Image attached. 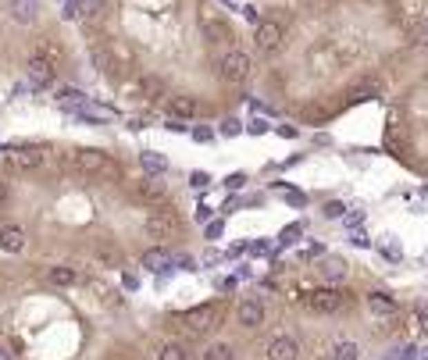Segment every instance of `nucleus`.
Wrapping results in <instances>:
<instances>
[{"label":"nucleus","instance_id":"obj_49","mask_svg":"<svg viewBox=\"0 0 428 360\" xmlns=\"http://www.w3.org/2000/svg\"><path fill=\"white\" fill-rule=\"evenodd\" d=\"M0 360H14V357H11V350H8V346H0Z\"/></svg>","mask_w":428,"mask_h":360},{"label":"nucleus","instance_id":"obj_53","mask_svg":"<svg viewBox=\"0 0 428 360\" xmlns=\"http://www.w3.org/2000/svg\"><path fill=\"white\" fill-rule=\"evenodd\" d=\"M375 4H378V0H375Z\"/></svg>","mask_w":428,"mask_h":360},{"label":"nucleus","instance_id":"obj_26","mask_svg":"<svg viewBox=\"0 0 428 360\" xmlns=\"http://www.w3.org/2000/svg\"><path fill=\"white\" fill-rule=\"evenodd\" d=\"M204 360H232V346L228 343H211L204 350Z\"/></svg>","mask_w":428,"mask_h":360},{"label":"nucleus","instance_id":"obj_52","mask_svg":"<svg viewBox=\"0 0 428 360\" xmlns=\"http://www.w3.org/2000/svg\"><path fill=\"white\" fill-rule=\"evenodd\" d=\"M61 4H64V0H61Z\"/></svg>","mask_w":428,"mask_h":360},{"label":"nucleus","instance_id":"obj_20","mask_svg":"<svg viewBox=\"0 0 428 360\" xmlns=\"http://www.w3.org/2000/svg\"><path fill=\"white\" fill-rule=\"evenodd\" d=\"M321 271H325L329 282H339V279H347V261L342 257H325L321 261Z\"/></svg>","mask_w":428,"mask_h":360},{"label":"nucleus","instance_id":"obj_31","mask_svg":"<svg viewBox=\"0 0 428 360\" xmlns=\"http://www.w3.org/2000/svg\"><path fill=\"white\" fill-rule=\"evenodd\" d=\"M36 54H43V57H61V43H54V39H39V47H36Z\"/></svg>","mask_w":428,"mask_h":360},{"label":"nucleus","instance_id":"obj_23","mask_svg":"<svg viewBox=\"0 0 428 360\" xmlns=\"http://www.w3.org/2000/svg\"><path fill=\"white\" fill-rule=\"evenodd\" d=\"M332 360H360V350H357V343H350V339H342V343H335V350H332Z\"/></svg>","mask_w":428,"mask_h":360},{"label":"nucleus","instance_id":"obj_50","mask_svg":"<svg viewBox=\"0 0 428 360\" xmlns=\"http://www.w3.org/2000/svg\"><path fill=\"white\" fill-rule=\"evenodd\" d=\"M421 193H425V200H428V186H425V189H421Z\"/></svg>","mask_w":428,"mask_h":360},{"label":"nucleus","instance_id":"obj_33","mask_svg":"<svg viewBox=\"0 0 428 360\" xmlns=\"http://www.w3.org/2000/svg\"><path fill=\"white\" fill-rule=\"evenodd\" d=\"M79 8H82V18H97L104 11V0H79Z\"/></svg>","mask_w":428,"mask_h":360},{"label":"nucleus","instance_id":"obj_48","mask_svg":"<svg viewBox=\"0 0 428 360\" xmlns=\"http://www.w3.org/2000/svg\"><path fill=\"white\" fill-rule=\"evenodd\" d=\"M4 203H8V182L0 179V207H4Z\"/></svg>","mask_w":428,"mask_h":360},{"label":"nucleus","instance_id":"obj_19","mask_svg":"<svg viewBox=\"0 0 428 360\" xmlns=\"http://www.w3.org/2000/svg\"><path fill=\"white\" fill-rule=\"evenodd\" d=\"M275 189H278V197H282L289 207H307V193H300L296 186H289V182H278Z\"/></svg>","mask_w":428,"mask_h":360},{"label":"nucleus","instance_id":"obj_51","mask_svg":"<svg viewBox=\"0 0 428 360\" xmlns=\"http://www.w3.org/2000/svg\"><path fill=\"white\" fill-rule=\"evenodd\" d=\"M421 360H428V350H425V353H421Z\"/></svg>","mask_w":428,"mask_h":360},{"label":"nucleus","instance_id":"obj_11","mask_svg":"<svg viewBox=\"0 0 428 360\" xmlns=\"http://www.w3.org/2000/svg\"><path fill=\"white\" fill-rule=\"evenodd\" d=\"M204 36L211 39V43H218V47H232V29H228V22H222V18H207Z\"/></svg>","mask_w":428,"mask_h":360},{"label":"nucleus","instance_id":"obj_42","mask_svg":"<svg viewBox=\"0 0 428 360\" xmlns=\"http://www.w3.org/2000/svg\"><path fill=\"white\" fill-rule=\"evenodd\" d=\"M350 243H353V246H371V239H368V236H364V232H360V228H353V232H350Z\"/></svg>","mask_w":428,"mask_h":360},{"label":"nucleus","instance_id":"obj_21","mask_svg":"<svg viewBox=\"0 0 428 360\" xmlns=\"http://www.w3.org/2000/svg\"><path fill=\"white\" fill-rule=\"evenodd\" d=\"M47 279H50L54 286H75V282H79V271H75V268L57 264V268H50V271H47Z\"/></svg>","mask_w":428,"mask_h":360},{"label":"nucleus","instance_id":"obj_38","mask_svg":"<svg viewBox=\"0 0 428 360\" xmlns=\"http://www.w3.org/2000/svg\"><path fill=\"white\" fill-rule=\"evenodd\" d=\"M342 214H347V207H342L339 200H329L325 203V218H342Z\"/></svg>","mask_w":428,"mask_h":360},{"label":"nucleus","instance_id":"obj_8","mask_svg":"<svg viewBox=\"0 0 428 360\" xmlns=\"http://www.w3.org/2000/svg\"><path fill=\"white\" fill-rule=\"evenodd\" d=\"M235 317H240L243 328H261V321H264V303H261V300H243L240 310H235Z\"/></svg>","mask_w":428,"mask_h":360},{"label":"nucleus","instance_id":"obj_39","mask_svg":"<svg viewBox=\"0 0 428 360\" xmlns=\"http://www.w3.org/2000/svg\"><path fill=\"white\" fill-rule=\"evenodd\" d=\"M246 132H250V136H264V132H268V121H264V118H253V121L246 125Z\"/></svg>","mask_w":428,"mask_h":360},{"label":"nucleus","instance_id":"obj_1","mask_svg":"<svg viewBox=\"0 0 428 360\" xmlns=\"http://www.w3.org/2000/svg\"><path fill=\"white\" fill-rule=\"evenodd\" d=\"M222 303H200V307H193V310H186L182 314V325L189 328V332H214L222 325Z\"/></svg>","mask_w":428,"mask_h":360},{"label":"nucleus","instance_id":"obj_37","mask_svg":"<svg viewBox=\"0 0 428 360\" xmlns=\"http://www.w3.org/2000/svg\"><path fill=\"white\" fill-rule=\"evenodd\" d=\"M189 186H193V189H200V193H204V189L211 186V175H207V172H193V175H189Z\"/></svg>","mask_w":428,"mask_h":360},{"label":"nucleus","instance_id":"obj_46","mask_svg":"<svg viewBox=\"0 0 428 360\" xmlns=\"http://www.w3.org/2000/svg\"><path fill=\"white\" fill-rule=\"evenodd\" d=\"M321 253H325V250H321V243H311V250L304 253V257H321Z\"/></svg>","mask_w":428,"mask_h":360},{"label":"nucleus","instance_id":"obj_7","mask_svg":"<svg viewBox=\"0 0 428 360\" xmlns=\"http://www.w3.org/2000/svg\"><path fill=\"white\" fill-rule=\"evenodd\" d=\"M72 157H75V168H79V172H86V175L107 172V154L104 150H75Z\"/></svg>","mask_w":428,"mask_h":360},{"label":"nucleus","instance_id":"obj_41","mask_svg":"<svg viewBox=\"0 0 428 360\" xmlns=\"http://www.w3.org/2000/svg\"><path fill=\"white\" fill-rule=\"evenodd\" d=\"M240 186H246V175L243 172H235V175L225 179V189H240Z\"/></svg>","mask_w":428,"mask_h":360},{"label":"nucleus","instance_id":"obj_24","mask_svg":"<svg viewBox=\"0 0 428 360\" xmlns=\"http://www.w3.org/2000/svg\"><path fill=\"white\" fill-rule=\"evenodd\" d=\"M143 268H150V271H171V261L164 257L161 250H150L146 257H143Z\"/></svg>","mask_w":428,"mask_h":360},{"label":"nucleus","instance_id":"obj_28","mask_svg":"<svg viewBox=\"0 0 428 360\" xmlns=\"http://www.w3.org/2000/svg\"><path fill=\"white\" fill-rule=\"evenodd\" d=\"M189 136L197 139V143H214V139H218V132H214L211 125H193V129H189Z\"/></svg>","mask_w":428,"mask_h":360},{"label":"nucleus","instance_id":"obj_6","mask_svg":"<svg viewBox=\"0 0 428 360\" xmlns=\"http://www.w3.org/2000/svg\"><path fill=\"white\" fill-rule=\"evenodd\" d=\"M307 307L318 310V314H332V310L342 307V292H335V289H314L307 296Z\"/></svg>","mask_w":428,"mask_h":360},{"label":"nucleus","instance_id":"obj_25","mask_svg":"<svg viewBox=\"0 0 428 360\" xmlns=\"http://www.w3.org/2000/svg\"><path fill=\"white\" fill-rule=\"evenodd\" d=\"M93 65H97L107 79H115V61H111V54H107L104 47H97V50H93Z\"/></svg>","mask_w":428,"mask_h":360},{"label":"nucleus","instance_id":"obj_22","mask_svg":"<svg viewBox=\"0 0 428 360\" xmlns=\"http://www.w3.org/2000/svg\"><path fill=\"white\" fill-rule=\"evenodd\" d=\"M382 93V86L375 79H368V82H360V86H353L350 90V100H371V97H378Z\"/></svg>","mask_w":428,"mask_h":360},{"label":"nucleus","instance_id":"obj_10","mask_svg":"<svg viewBox=\"0 0 428 360\" xmlns=\"http://www.w3.org/2000/svg\"><path fill=\"white\" fill-rule=\"evenodd\" d=\"M0 250L4 253H21L26 250V232L18 225H0Z\"/></svg>","mask_w":428,"mask_h":360},{"label":"nucleus","instance_id":"obj_27","mask_svg":"<svg viewBox=\"0 0 428 360\" xmlns=\"http://www.w3.org/2000/svg\"><path fill=\"white\" fill-rule=\"evenodd\" d=\"M218 136H228V139H232V136H243V121H240V118H225V121L218 125Z\"/></svg>","mask_w":428,"mask_h":360},{"label":"nucleus","instance_id":"obj_43","mask_svg":"<svg viewBox=\"0 0 428 360\" xmlns=\"http://www.w3.org/2000/svg\"><path fill=\"white\" fill-rule=\"evenodd\" d=\"M275 132L282 136V139H296V136H300V132H296V125H278Z\"/></svg>","mask_w":428,"mask_h":360},{"label":"nucleus","instance_id":"obj_12","mask_svg":"<svg viewBox=\"0 0 428 360\" xmlns=\"http://www.w3.org/2000/svg\"><path fill=\"white\" fill-rule=\"evenodd\" d=\"M139 168H143L146 175L161 179V175L168 172V157H164V154H157V150H143V154H139Z\"/></svg>","mask_w":428,"mask_h":360},{"label":"nucleus","instance_id":"obj_15","mask_svg":"<svg viewBox=\"0 0 428 360\" xmlns=\"http://www.w3.org/2000/svg\"><path fill=\"white\" fill-rule=\"evenodd\" d=\"M368 310L378 314V317H393L400 307H396L393 296H385V292H371V296H368Z\"/></svg>","mask_w":428,"mask_h":360},{"label":"nucleus","instance_id":"obj_30","mask_svg":"<svg viewBox=\"0 0 428 360\" xmlns=\"http://www.w3.org/2000/svg\"><path fill=\"white\" fill-rule=\"evenodd\" d=\"M378 250H382V257H385V261H393V264H396V261H403V250H400L393 239H382V246H378Z\"/></svg>","mask_w":428,"mask_h":360},{"label":"nucleus","instance_id":"obj_35","mask_svg":"<svg viewBox=\"0 0 428 360\" xmlns=\"http://www.w3.org/2000/svg\"><path fill=\"white\" fill-rule=\"evenodd\" d=\"M161 360H186V350H182L179 343H168V346L161 350Z\"/></svg>","mask_w":428,"mask_h":360},{"label":"nucleus","instance_id":"obj_29","mask_svg":"<svg viewBox=\"0 0 428 360\" xmlns=\"http://www.w3.org/2000/svg\"><path fill=\"white\" fill-rule=\"evenodd\" d=\"M61 18H64V22H79V18H82L79 0H64V4H61Z\"/></svg>","mask_w":428,"mask_h":360},{"label":"nucleus","instance_id":"obj_9","mask_svg":"<svg viewBox=\"0 0 428 360\" xmlns=\"http://www.w3.org/2000/svg\"><path fill=\"white\" fill-rule=\"evenodd\" d=\"M296 357H300V346L289 335H278L268 343V360H296Z\"/></svg>","mask_w":428,"mask_h":360},{"label":"nucleus","instance_id":"obj_34","mask_svg":"<svg viewBox=\"0 0 428 360\" xmlns=\"http://www.w3.org/2000/svg\"><path fill=\"white\" fill-rule=\"evenodd\" d=\"M300 236H304V225H289V228H282V236H278V243H282V246H289V243H296Z\"/></svg>","mask_w":428,"mask_h":360},{"label":"nucleus","instance_id":"obj_13","mask_svg":"<svg viewBox=\"0 0 428 360\" xmlns=\"http://www.w3.org/2000/svg\"><path fill=\"white\" fill-rule=\"evenodd\" d=\"M36 14H39V0H14V4H11V18L21 22V26L36 22Z\"/></svg>","mask_w":428,"mask_h":360},{"label":"nucleus","instance_id":"obj_32","mask_svg":"<svg viewBox=\"0 0 428 360\" xmlns=\"http://www.w3.org/2000/svg\"><path fill=\"white\" fill-rule=\"evenodd\" d=\"M57 100L64 103V108H75V103H86V97H82V93H75V90H57Z\"/></svg>","mask_w":428,"mask_h":360},{"label":"nucleus","instance_id":"obj_16","mask_svg":"<svg viewBox=\"0 0 428 360\" xmlns=\"http://www.w3.org/2000/svg\"><path fill=\"white\" fill-rule=\"evenodd\" d=\"M139 93H143V100H161L164 97V79L161 75H143L139 79Z\"/></svg>","mask_w":428,"mask_h":360},{"label":"nucleus","instance_id":"obj_5","mask_svg":"<svg viewBox=\"0 0 428 360\" xmlns=\"http://www.w3.org/2000/svg\"><path fill=\"white\" fill-rule=\"evenodd\" d=\"M54 61L50 57H43V54H32L29 57V65H26V79L32 82V86L36 90H43V86H50V82H54Z\"/></svg>","mask_w":428,"mask_h":360},{"label":"nucleus","instance_id":"obj_4","mask_svg":"<svg viewBox=\"0 0 428 360\" xmlns=\"http://www.w3.org/2000/svg\"><path fill=\"white\" fill-rule=\"evenodd\" d=\"M143 228H146V236H154V239H168V236H175V232H179V214H175V210H168V207H157L154 214L143 221Z\"/></svg>","mask_w":428,"mask_h":360},{"label":"nucleus","instance_id":"obj_3","mask_svg":"<svg viewBox=\"0 0 428 360\" xmlns=\"http://www.w3.org/2000/svg\"><path fill=\"white\" fill-rule=\"evenodd\" d=\"M282 39H286V26L275 22V18H264L261 26H253V43H257V50L275 54L278 47H282Z\"/></svg>","mask_w":428,"mask_h":360},{"label":"nucleus","instance_id":"obj_36","mask_svg":"<svg viewBox=\"0 0 428 360\" xmlns=\"http://www.w3.org/2000/svg\"><path fill=\"white\" fill-rule=\"evenodd\" d=\"M342 221H347V228L353 232V228H360L364 225V210L357 207V210H347V214H342Z\"/></svg>","mask_w":428,"mask_h":360},{"label":"nucleus","instance_id":"obj_14","mask_svg":"<svg viewBox=\"0 0 428 360\" xmlns=\"http://www.w3.org/2000/svg\"><path fill=\"white\" fill-rule=\"evenodd\" d=\"M168 114L189 121L193 114H197V100H193V97H171V100H168Z\"/></svg>","mask_w":428,"mask_h":360},{"label":"nucleus","instance_id":"obj_18","mask_svg":"<svg viewBox=\"0 0 428 360\" xmlns=\"http://www.w3.org/2000/svg\"><path fill=\"white\" fill-rule=\"evenodd\" d=\"M47 154H50L47 146H26V150H18V157H21L18 164L21 168H39L43 161H47Z\"/></svg>","mask_w":428,"mask_h":360},{"label":"nucleus","instance_id":"obj_17","mask_svg":"<svg viewBox=\"0 0 428 360\" xmlns=\"http://www.w3.org/2000/svg\"><path fill=\"white\" fill-rule=\"evenodd\" d=\"M164 186H157V182H139V189H136V200H143V203H164Z\"/></svg>","mask_w":428,"mask_h":360},{"label":"nucleus","instance_id":"obj_2","mask_svg":"<svg viewBox=\"0 0 428 360\" xmlns=\"http://www.w3.org/2000/svg\"><path fill=\"white\" fill-rule=\"evenodd\" d=\"M218 72H222L225 82H232V86H243V82L250 79V57L243 50H225Z\"/></svg>","mask_w":428,"mask_h":360},{"label":"nucleus","instance_id":"obj_45","mask_svg":"<svg viewBox=\"0 0 428 360\" xmlns=\"http://www.w3.org/2000/svg\"><path fill=\"white\" fill-rule=\"evenodd\" d=\"M414 357H418L414 346H403V350H400V360H414Z\"/></svg>","mask_w":428,"mask_h":360},{"label":"nucleus","instance_id":"obj_44","mask_svg":"<svg viewBox=\"0 0 428 360\" xmlns=\"http://www.w3.org/2000/svg\"><path fill=\"white\" fill-rule=\"evenodd\" d=\"M168 132H186V121H182V118H171V114H168Z\"/></svg>","mask_w":428,"mask_h":360},{"label":"nucleus","instance_id":"obj_40","mask_svg":"<svg viewBox=\"0 0 428 360\" xmlns=\"http://www.w3.org/2000/svg\"><path fill=\"white\" fill-rule=\"evenodd\" d=\"M222 232H225V221H222V218L211 221V225H207V239H222Z\"/></svg>","mask_w":428,"mask_h":360},{"label":"nucleus","instance_id":"obj_47","mask_svg":"<svg viewBox=\"0 0 428 360\" xmlns=\"http://www.w3.org/2000/svg\"><path fill=\"white\" fill-rule=\"evenodd\" d=\"M207 218H211V207L200 203V207H197V221H207Z\"/></svg>","mask_w":428,"mask_h":360}]
</instances>
